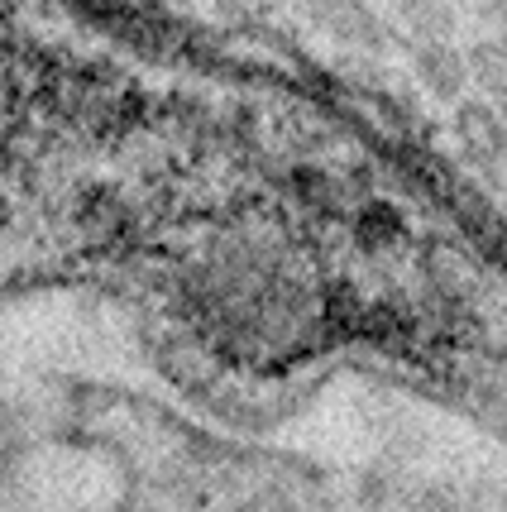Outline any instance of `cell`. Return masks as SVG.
I'll return each instance as SVG.
<instances>
[{
  "label": "cell",
  "mask_w": 507,
  "mask_h": 512,
  "mask_svg": "<svg viewBox=\"0 0 507 512\" xmlns=\"http://www.w3.org/2000/svg\"><path fill=\"white\" fill-rule=\"evenodd\" d=\"M402 34L417 39H450L455 34V0H397Z\"/></svg>",
  "instance_id": "7"
},
{
  "label": "cell",
  "mask_w": 507,
  "mask_h": 512,
  "mask_svg": "<svg viewBox=\"0 0 507 512\" xmlns=\"http://www.w3.org/2000/svg\"><path fill=\"white\" fill-rule=\"evenodd\" d=\"M77 221H82V230H87L91 240L101 235V240H111L115 230H125L130 225V211L120 206V197L115 192H106V187H91V192H82L77 197Z\"/></svg>",
  "instance_id": "8"
},
{
  "label": "cell",
  "mask_w": 507,
  "mask_h": 512,
  "mask_svg": "<svg viewBox=\"0 0 507 512\" xmlns=\"http://www.w3.org/2000/svg\"><path fill=\"white\" fill-rule=\"evenodd\" d=\"M421 273H426V283L441 292L450 307H455V302H474V297H479V288H484L479 264H474L464 249L445 245V240L426 245V254H421Z\"/></svg>",
  "instance_id": "4"
},
{
  "label": "cell",
  "mask_w": 507,
  "mask_h": 512,
  "mask_svg": "<svg viewBox=\"0 0 507 512\" xmlns=\"http://www.w3.org/2000/svg\"><path fill=\"white\" fill-rule=\"evenodd\" d=\"M10 216H15V211H10V201L0 197V230H5V225H10Z\"/></svg>",
  "instance_id": "12"
},
{
  "label": "cell",
  "mask_w": 507,
  "mask_h": 512,
  "mask_svg": "<svg viewBox=\"0 0 507 512\" xmlns=\"http://www.w3.org/2000/svg\"><path fill=\"white\" fill-rule=\"evenodd\" d=\"M450 130H455L460 154L469 158L474 168H484L498 149H507V115L498 111V101H460Z\"/></svg>",
  "instance_id": "3"
},
{
  "label": "cell",
  "mask_w": 507,
  "mask_h": 512,
  "mask_svg": "<svg viewBox=\"0 0 507 512\" xmlns=\"http://www.w3.org/2000/svg\"><path fill=\"white\" fill-rule=\"evenodd\" d=\"M484 178H488V187L507 201V149H498V154L484 163Z\"/></svg>",
  "instance_id": "10"
},
{
  "label": "cell",
  "mask_w": 507,
  "mask_h": 512,
  "mask_svg": "<svg viewBox=\"0 0 507 512\" xmlns=\"http://www.w3.org/2000/svg\"><path fill=\"white\" fill-rule=\"evenodd\" d=\"M479 20H493V24H507V0H474Z\"/></svg>",
  "instance_id": "11"
},
{
  "label": "cell",
  "mask_w": 507,
  "mask_h": 512,
  "mask_svg": "<svg viewBox=\"0 0 507 512\" xmlns=\"http://www.w3.org/2000/svg\"><path fill=\"white\" fill-rule=\"evenodd\" d=\"M464 58H469V87L507 106V39H479L464 48Z\"/></svg>",
  "instance_id": "6"
},
{
  "label": "cell",
  "mask_w": 507,
  "mask_h": 512,
  "mask_svg": "<svg viewBox=\"0 0 507 512\" xmlns=\"http://www.w3.org/2000/svg\"><path fill=\"white\" fill-rule=\"evenodd\" d=\"M158 369H163L182 393H211L216 379H221V359H216V350H206L197 340H177V345H168V350L158 355Z\"/></svg>",
  "instance_id": "5"
},
{
  "label": "cell",
  "mask_w": 507,
  "mask_h": 512,
  "mask_svg": "<svg viewBox=\"0 0 507 512\" xmlns=\"http://www.w3.org/2000/svg\"><path fill=\"white\" fill-rule=\"evenodd\" d=\"M397 235H402V216L388 201H369L359 211V240H364V249H388Z\"/></svg>",
  "instance_id": "9"
},
{
  "label": "cell",
  "mask_w": 507,
  "mask_h": 512,
  "mask_svg": "<svg viewBox=\"0 0 507 512\" xmlns=\"http://www.w3.org/2000/svg\"><path fill=\"white\" fill-rule=\"evenodd\" d=\"M311 15L335 44L359 48V53H383L388 48L383 20L369 10V0H311Z\"/></svg>",
  "instance_id": "1"
},
{
  "label": "cell",
  "mask_w": 507,
  "mask_h": 512,
  "mask_svg": "<svg viewBox=\"0 0 507 512\" xmlns=\"http://www.w3.org/2000/svg\"><path fill=\"white\" fill-rule=\"evenodd\" d=\"M412 72L436 101H460L464 87H469V58L450 39H417L412 44Z\"/></svg>",
  "instance_id": "2"
}]
</instances>
